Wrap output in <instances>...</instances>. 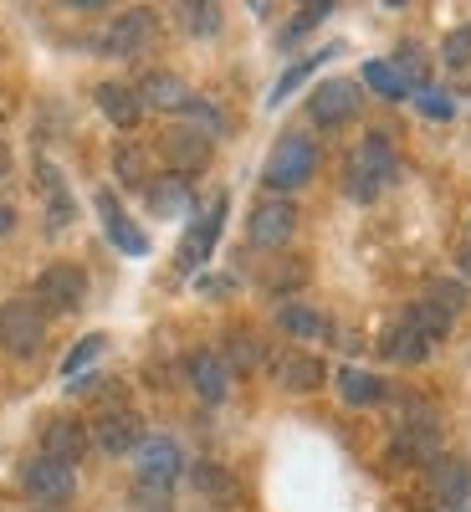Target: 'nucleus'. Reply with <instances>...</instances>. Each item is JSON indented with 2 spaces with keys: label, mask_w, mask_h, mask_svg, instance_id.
Masks as SVG:
<instances>
[{
  "label": "nucleus",
  "mask_w": 471,
  "mask_h": 512,
  "mask_svg": "<svg viewBox=\"0 0 471 512\" xmlns=\"http://www.w3.org/2000/svg\"><path fill=\"white\" fill-rule=\"evenodd\" d=\"M390 180H395V144H390L384 128H369L364 144L344 159V190L354 200H374Z\"/></svg>",
  "instance_id": "1"
},
{
  "label": "nucleus",
  "mask_w": 471,
  "mask_h": 512,
  "mask_svg": "<svg viewBox=\"0 0 471 512\" xmlns=\"http://www.w3.org/2000/svg\"><path fill=\"white\" fill-rule=\"evenodd\" d=\"M313 175H318V144H313L308 134H282V139L272 144L267 164H262L267 190H277L282 200H287L292 190H303Z\"/></svg>",
  "instance_id": "2"
},
{
  "label": "nucleus",
  "mask_w": 471,
  "mask_h": 512,
  "mask_svg": "<svg viewBox=\"0 0 471 512\" xmlns=\"http://www.w3.org/2000/svg\"><path fill=\"white\" fill-rule=\"evenodd\" d=\"M390 456H395L400 466H415V461L431 466V461L441 456V420H436L431 405L405 400V415H400V425H395V446H390Z\"/></svg>",
  "instance_id": "3"
},
{
  "label": "nucleus",
  "mask_w": 471,
  "mask_h": 512,
  "mask_svg": "<svg viewBox=\"0 0 471 512\" xmlns=\"http://www.w3.org/2000/svg\"><path fill=\"white\" fill-rule=\"evenodd\" d=\"M41 344H47V313H41V303L36 297H11L0 308V349L16 359H31Z\"/></svg>",
  "instance_id": "4"
},
{
  "label": "nucleus",
  "mask_w": 471,
  "mask_h": 512,
  "mask_svg": "<svg viewBox=\"0 0 471 512\" xmlns=\"http://www.w3.org/2000/svg\"><path fill=\"white\" fill-rule=\"evenodd\" d=\"M36 303L41 313H77L82 303H88V272L72 267V262H52L47 272L36 277Z\"/></svg>",
  "instance_id": "5"
},
{
  "label": "nucleus",
  "mask_w": 471,
  "mask_h": 512,
  "mask_svg": "<svg viewBox=\"0 0 471 512\" xmlns=\"http://www.w3.org/2000/svg\"><path fill=\"white\" fill-rule=\"evenodd\" d=\"M21 487L31 492L36 507H67L72 492H77V477H72V466H62L52 456H31L26 472H21Z\"/></svg>",
  "instance_id": "6"
},
{
  "label": "nucleus",
  "mask_w": 471,
  "mask_h": 512,
  "mask_svg": "<svg viewBox=\"0 0 471 512\" xmlns=\"http://www.w3.org/2000/svg\"><path fill=\"white\" fill-rule=\"evenodd\" d=\"M359 88L354 82H344V77H328V82H318V88L308 93V118L318 123V128H344L349 118H359Z\"/></svg>",
  "instance_id": "7"
},
{
  "label": "nucleus",
  "mask_w": 471,
  "mask_h": 512,
  "mask_svg": "<svg viewBox=\"0 0 471 512\" xmlns=\"http://www.w3.org/2000/svg\"><path fill=\"white\" fill-rule=\"evenodd\" d=\"M246 231H251V241L262 246V251L287 246V241H292V231H297V205H292V200H282V195H272V200H256V205H251V221H246Z\"/></svg>",
  "instance_id": "8"
},
{
  "label": "nucleus",
  "mask_w": 471,
  "mask_h": 512,
  "mask_svg": "<svg viewBox=\"0 0 471 512\" xmlns=\"http://www.w3.org/2000/svg\"><path fill=\"white\" fill-rule=\"evenodd\" d=\"M149 41H154V11H123L108 21L98 47H103V57H139Z\"/></svg>",
  "instance_id": "9"
},
{
  "label": "nucleus",
  "mask_w": 471,
  "mask_h": 512,
  "mask_svg": "<svg viewBox=\"0 0 471 512\" xmlns=\"http://www.w3.org/2000/svg\"><path fill=\"white\" fill-rule=\"evenodd\" d=\"M159 154H164V164L175 169L180 180H190V175H200V169L210 164V139L200 134V128H169V134L159 139Z\"/></svg>",
  "instance_id": "10"
},
{
  "label": "nucleus",
  "mask_w": 471,
  "mask_h": 512,
  "mask_svg": "<svg viewBox=\"0 0 471 512\" xmlns=\"http://www.w3.org/2000/svg\"><path fill=\"white\" fill-rule=\"evenodd\" d=\"M134 466H139V482H159V487H169V482L180 477L185 456H180V446L169 441V436H144V441L134 446Z\"/></svg>",
  "instance_id": "11"
},
{
  "label": "nucleus",
  "mask_w": 471,
  "mask_h": 512,
  "mask_svg": "<svg viewBox=\"0 0 471 512\" xmlns=\"http://www.w3.org/2000/svg\"><path fill=\"white\" fill-rule=\"evenodd\" d=\"M221 226H226V195H216L210 200V210L185 231V241H180V272H195L210 251H216V236H221Z\"/></svg>",
  "instance_id": "12"
},
{
  "label": "nucleus",
  "mask_w": 471,
  "mask_h": 512,
  "mask_svg": "<svg viewBox=\"0 0 471 512\" xmlns=\"http://www.w3.org/2000/svg\"><path fill=\"white\" fill-rule=\"evenodd\" d=\"M144 436H139V415L134 410H123V405H113V410H103L98 420H93V446L103 451V456H128Z\"/></svg>",
  "instance_id": "13"
},
{
  "label": "nucleus",
  "mask_w": 471,
  "mask_h": 512,
  "mask_svg": "<svg viewBox=\"0 0 471 512\" xmlns=\"http://www.w3.org/2000/svg\"><path fill=\"white\" fill-rule=\"evenodd\" d=\"M425 482H431V492H436L441 507L456 512L471 497V466H466V456H436L431 466H425Z\"/></svg>",
  "instance_id": "14"
},
{
  "label": "nucleus",
  "mask_w": 471,
  "mask_h": 512,
  "mask_svg": "<svg viewBox=\"0 0 471 512\" xmlns=\"http://www.w3.org/2000/svg\"><path fill=\"white\" fill-rule=\"evenodd\" d=\"M272 374H277L282 390H292V395H313L318 384L328 379L323 359H318V354H303V349H282V354L272 359Z\"/></svg>",
  "instance_id": "15"
},
{
  "label": "nucleus",
  "mask_w": 471,
  "mask_h": 512,
  "mask_svg": "<svg viewBox=\"0 0 471 512\" xmlns=\"http://www.w3.org/2000/svg\"><path fill=\"white\" fill-rule=\"evenodd\" d=\"M185 374H190L195 395H200L205 405L226 400V390H231V364H226V359H221L216 349H195V354L185 359Z\"/></svg>",
  "instance_id": "16"
},
{
  "label": "nucleus",
  "mask_w": 471,
  "mask_h": 512,
  "mask_svg": "<svg viewBox=\"0 0 471 512\" xmlns=\"http://www.w3.org/2000/svg\"><path fill=\"white\" fill-rule=\"evenodd\" d=\"M88 446H93V436L82 431V420H67V415L47 420V431H41V456H52L62 466H77L88 456Z\"/></svg>",
  "instance_id": "17"
},
{
  "label": "nucleus",
  "mask_w": 471,
  "mask_h": 512,
  "mask_svg": "<svg viewBox=\"0 0 471 512\" xmlns=\"http://www.w3.org/2000/svg\"><path fill=\"white\" fill-rule=\"evenodd\" d=\"M190 482H195V492L205 502H216V507H241V497H246L241 477L231 472V466H221V461H195Z\"/></svg>",
  "instance_id": "18"
},
{
  "label": "nucleus",
  "mask_w": 471,
  "mask_h": 512,
  "mask_svg": "<svg viewBox=\"0 0 471 512\" xmlns=\"http://www.w3.org/2000/svg\"><path fill=\"white\" fill-rule=\"evenodd\" d=\"M139 103L144 108H159V113H185L190 103H195V93L185 88V77H175V72H144V82H139Z\"/></svg>",
  "instance_id": "19"
},
{
  "label": "nucleus",
  "mask_w": 471,
  "mask_h": 512,
  "mask_svg": "<svg viewBox=\"0 0 471 512\" xmlns=\"http://www.w3.org/2000/svg\"><path fill=\"white\" fill-rule=\"evenodd\" d=\"M98 216H103V231H108V241H113L118 251H128V256H144V251H149V236L118 210L113 190H98Z\"/></svg>",
  "instance_id": "20"
},
{
  "label": "nucleus",
  "mask_w": 471,
  "mask_h": 512,
  "mask_svg": "<svg viewBox=\"0 0 471 512\" xmlns=\"http://www.w3.org/2000/svg\"><path fill=\"white\" fill-rule=\"evenodd\" d=\"M98 108L108 113L113 128H139L144 118V103H139V88H123V82H98Z\"/></svg>",
  "instance_id": "21"
},
{
  "label": "nucleus",
  "mask_w": 471,
  "mask_h": 512,
  "mask_svg": "<svg viewBox=\"0 0 471 512\" xmlns=\"http://www.w3.org/2000/svg\"><path fill=\"white\" fill-rule=\"evenodd\" d=\"M36 190L47 195V226L67 231L72 226V195H67V185H62V175L52 164H36Z\"/></svg>",
  "instance_id": "22"
},
{
  "label": "nucleus",
  "mask_w": 471,
  "mask_h": 512,
  "mask_svg": "<svg viewBox=\"0 0 471 512\" xmlns=\"http://www.w3.org/2000/svg\"><path fill=\"white\" fill-rule=\"evenodd\" d=\"M384 354H390L395 364H420L425 354H431V338H425L410 318H400L390 333H384Z\"/></svg>",
  "instance_id": "23"
},
{
  "label": "nucleus",
  "mask_w": 471,
  "mask_h": 512,
  "mask_svg": "<svg viewBox=\"0 0 471 512\" xmlns=\"http://www.w3.org/2000/svg\"><path fill=\"white\" fill-rule=\"evenodd\" d=\"M277 328H282L287 338H328V333H333L328 318H323L318 308H308V303H282V308H277Z\"/></svg>",
  "instance_id": "24"
},
{
  "label": "nucleus",
  "mask_w": 471,
  "mask_h": 512,
  "mask_svg": "<svg viewBox=\"0 0 471 512\" xmlns=\"http://www.w3.org/2000/svg\"><path fill=\"white\" fill-rule=\"evenodd\" d=\"M338 395H344L349 405H379L384 400V379L364 374V369H338Z\"/></svg>",
  "instance_id": "25"
},
{
  "label": "nucleus",
  "mask_w": 471,
  "mask_h": 512,
  "mask_svg": "<svg viewBox=\"0 0 471 512\" xmlns=\"http://www.w3.org/2000/svg\"><path fill=\"white\" fill-rule=\"evenodd\" d=\"M221 359L231 364V374H251V369H262V338L246 333V328L226 333V354H221Z\"/></svg>",
  "instance_id": "26"
},
{
  "label": "nucleus",
  "mask_w": 471,
  "mask_h": 512,
  "mask_svg": "<svg viewBox=\"0 0 471 512\" xmlns=\"http://www.w3.org/2000/svg\"><path fill=\"white\" fill-rule=\"evenodd\" d=\"M144 190H149L154 216H180V210H190V185L180 175H164L159 185H144Z\"/></svg>",
  "instance_id": "27"
},
{
  "label": "nucleus",
  "mask_w": 471,
  "mask_h": 512,
  "mask_svg": "<svg viewBox=\"0 0 471 512\" xmlns=\"http://www.w3.org/2000/svg\"><path fill=\"white\" fill-rule=\"evenodd\" d=\"M364 82H369L379 98H390V103L410 98V77H400L395 62H364Z\"/></svg>",
  "instance_id": "28"
},
{
  "label": "nucleus",
  "mask_w": 471,
  "mask_h": 512,
  "mask_svg": "<svg viewBox=\"0 0 471 512\" xmlns=\"http://www.w3.org/2000/svg\"><path fill=\"white\" fill-rule=\"evenodd\" d=\"M113 175H118L128 190H139V185L149 180V159H144V149H139V144H118V149H113Z\"/></svg>",
  "instance_id": "29"
},
{
  "label": "nucleus",
  "mask_w": 471,
  "mask_h": 512,
  "mask_svg": "<svg viewBox=\"0 0 471 512\" xmlns=\"http://www.w3.org/2000/svg\"><path fill=\"white\" fill-rule=\"evenodd\" d=\"M405 318H410V323H415L425 338H431V344H436V338H446V333H451V323H456L446 308H436V303H431V297H420V303H415Z\"/></svg>",
  "instance_id": "30"
},
{
  "label": "nucleus",
  "mask_w": 471,
  "mask_h": 512,
  "mask_svg": "<svg viewBox=\"0 0 471 512\" xmlns=\"http://www.w3.org/2000/svg\"><path fill=\"white\" fill-rule=\"evenodd\" d=\"M333 52H344V47H323V52H313V57H303V62H292V67H287V72L277 77V88H272V103H282V98H287V93L297 88V82H303V77H313V72H318V67H323V62H328Z\"/></svg>",
  "instance_id": "31"
},
{
  "label": "nucleus",
  "mask_w": 471,
  "mask_h": 512,
  "mask_svg": "<svg viewBox=\"0 0 471 512\" xmlns=\"http://www.w3.org/2000/svg\"><path fill=\"white\" fill-rule=\"evenodd\" d=\"M425 297H431V303H436V308H446V313L456 318V313L466 308V282H451V277H436L431 287H425Z\"/></svg>",
  "instance_id": "32"
},
{
  "label": "nucleus",
  "mask_w": 471,
  "mask_h": 512,
  "mask_svg": "<svg viewBox=\"0 0 471 512\" xmlns=\"http://www.w3.org/2000/svg\"><path fill=\"white\" fill-rule=\"evenodd\" d=\"M180 16H185V26H190L195 36L221 31V6H200V0H190V6H180Z\"/></svg>",
  "instance_id": "33"
},
{
  "label": "nucleus",
  "mask_w": 471,
  "mask_h": 512,
  "mask_svg": "<svg viewBox=\"0 0 471 512\" xmlns=\"http://www.w3.org/2000/svg\"><path fill=\"white\" fill-rule=\"evenodd\" d=\"M328 11H333V0H308V6H303V16H297V21L287 26V36H282V41H297L303 31H313L318 21H328Z\"/></svg>",
  "instance_id": "34"
},
{
  "label": "nucleus",
  "mask_w": 471,
  "mask_h": 512,
  "mask_svg": "<svg viewBox=\"0 0 471 512\" xmlns=\"http://www.w3.org/2000/svg\"><path fill=\"white\" fill-rule=\"evenodd\" d=\"M134 507H139V512H169V487L139 482V487H134Z\"/></svg>",
  "instance_id": "35"
},
{
  "label": "nucleus",
  "mask_w": 471,
  "mask_h": 512,
  "mask_svg": "<svg viewBox=\"0 0 471 512\" xmlns=\"http://www.w3.org/2000/svg\"><path fill=\"white\" fill-rule=\"evenodd\" d=\"M441 52H446L451 67H471V26H456V31L446 36V47H441Z\"/></svg>",
  "instance_id": "36"
},
{
  "label": "nucleus",
  "mask_w": 471,
  "mask_h": 512,
  "mask_svg": "<svg viewBox=\"0 0 471 512\" xmlns=\"http://www.w3.org/2000/svg\"><path fill=\"white\" fill-rule=\"evenodd\" d=\"M98 354H103V338H98V333H93V338H82V344H77V349H72V354L62 359V374L72 379V374H77L82 364H93Z\"/></svg>",
  "instance_id": "37"
},
{
  "label": "nucleus",
  "mask_w": 471,
  "mask_h": 512,
  "mask_svg": "<svg viewBox=\"0 0 471 512\" xmlns=\"http://www.w3.org/2000/svg\"><path fill=\"white\" fill-rule=\"evenodd\" d=\"M420 113H431V118H451V103H446V98H436L431 88H425V93H420Z\"/></svg>",
  "instance_id": "38"
},
{
  "label": "nucleus",
  "mask_w": 471,
  "mask_h": 512,
  "mask_svg": "<svg viewBox=\"0 0 471 512\" xmlns=\"http://www.w3.org/2000/svg\"><path fill=\"white\" fill-rule=\"evenodd\" d=\"M456 272L471 282V226H466V236H461V246H456Z\"/></svg>",
  "instance_id": "39"
},
{
  "label": "nucleus",
  "mask_w": 471,
  "mask_h": 512,
  "mask_svg": "<svg viewBox=\"0 0 471 512\" xmlns=\"http://www.w3.org/2000/svg\"><path fill=\"white\" fill-rule=\"evenodd\" d=\"M226 287H231L226 277H200V292H226Z\"/></svg>",
  "instance_id": "40"
},
{
  "label": "nucleus",
  "mask_w": 471,
  "mask_h": 512,
  "mask_svg": "<svg viewBox=\"0 0 471 512\" xmlns=\"http://www.w3.org/2000/svg\"><path fill=\"white\" fill-rule=\"evenodd\" d=\"M11 226H16V210H11V205H0V236H6Z\"/></svg>",
  "instance_id": "41"
},
{
  "label": "nucleus",
  "mask_w": 471,
  "mask_h": 512,
  "mask_svg": "<svg viewBox=\"0 0 471 512\" xmlns=\"http://www.w3.org/2000/svg\"><path fill=\"white\" fill-rule=\"evenodd\" d=\"M11 175V149H6V139H0V180Z\"/></svg>",
  "instance_id": "42"
},
{
  "label": "nucleus",
  "mask_w": 471,
  "mask_h": 512,
  "mask_svg": "<svg viewBox=\"0 0 471 512\" xmlns=\"http://www.w3.org/2000/svg\"><path fill=\"white\" fill-rule=\"evenodd\" d=\"M36 512H62V507H36Z\"/></svg>",
  "instance_id": "43"
}]
</instances>
